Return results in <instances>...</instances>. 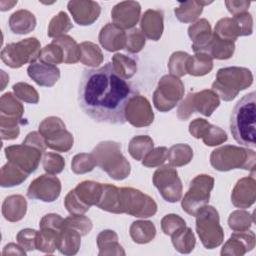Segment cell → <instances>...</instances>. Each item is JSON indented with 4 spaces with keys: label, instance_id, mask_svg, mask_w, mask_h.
Listing matches in <instances>:
<instances>
[{
    "label": "cell",
    "instance_id": "1",
    "mask_svg": "<svg viewBox=\"0 0 256 256\" xmlns=\"http://www.w3.org/2000/svg\"><path fill=\"white\" fill-rule=\"evenodd\" d=\"M132 97L130 83L116 72L112 63L84 70L78 89V103L94 121L124 124L126 107Z\"/></svg>",
    "mask_w": 256,
    "mask_h": 256
},
{
    "label": "cell",
    "instance_id": "2",
    "mask_svg": "<svg viewBox=\"0 0 256 256\" xmlns=\"http://www.w3.org/2000/svg\"><path fill=\"white\" fill-rule=\"evenodd\" d=\"M256 93L254 91L244 95L235 105L230 117V131L234 140L254 149L255 121H256Z\"/></svg>",
    "mask_w": 256,
    "mask_h": 256
},
{
    "label": "cell",
    "instance_id": "3",
    "mask_svg": "<svg viewBox=\"0 0 256 256\" xmlns=\"http://www.w3.org/2000/svg\"><path fill=\"white\" fill-rule=\"evenodd\" d=\"M253 74L248 68L226 67L218 70L212 90L224 101L233 100L241 90L251 86Z\"/></svg>",
    "mask_w": 256,
    "mask_h": 256
},
{
    "label": "cell",
    "instance_id": "4",
    "mask_svg": "<svg viewBox=\"0 0 256 256\" xmlns=\"http://www.w3.org/2000/svg\"><path fill=\"white\" fill-rule=\"evenodd\" d=\"M96 165L104 170L111 178L123 180L130 174V164L121 153L120 145L116 142L99 143L92 152Z\"/></svg>",
    "mask_w": 256,
    "mask_h": 256
},
{
    "label": "cell",
    "instance_id": "5",
    "mask_svg": "<svg viewBox=\"0 0 256 256\" xmlns=\"http://www.w3.org/2000/svg\"><path fill=\"white\" fill-rule=\"evenodd\" d=\"M256 154L249 148H242L234 145H225L215 149L211 156V165L219 171L242 168L254 173Z\"/></svg>",
    "mask_w": 256,
    "mask_h": 256
},
{
    "label": "cell",
    "instance_id": "6",
    "mask_svg": "<svg viewBox=\"0 0 256 256\" xmlns=\"http://www.w3.org/2000/svg\"><path fill=\"white\" fill-rule=\"evenodd\" d=\"M196 231L207 249L221 245L224 239L223 229L219 224V214L213 206H203L196 213Z\"/></svg>",
    "mask_w": 256,
    "mask_h": 256
},
{
    "label": "cell",
    "instance_id": "7",
    "mask_svg": "<svg viewBox=\"0 0 256 256\" xmlns=\"http://www.w3.org/2000/svg\"><path fill=\"white\" fill-rule=\"evenodd\" d=\"M121 213L146 218L153 216L157 211L155 201L148 195L133 188H119Z\"/></svg>",
    "mask_w": 256,
    "mask_h": 256
},
{
    "label": "cell",
    "instance_id": "8",
    "mask_svg": "<svg viewBox=\"0 0 256 256\" xmlns=\"http://www.w3.org/2000/svg\"><path fill=\"white\" fill-rule=\"evenodd\" d=\"M214 187V178L201 174L191 182L187 193L182 200V208L189 215L195 216L200 208L209 202L210 192Z\"/></svg>",
    "mask_w": 256,
    "mask_h": 256
},
{
    "label": "cell",
    "instance_id": "9",
    "mask_svg": "<svg viewBox=\"0 0 256 256\" xmlns=\"http://www.w3.org/2000/svg\"><path fill=\"white\" fill-rule=\"evenodd\" d=\"M219 96L213 90H202L197 93H190L180 104L177 115L181 120H186L194 111L210 116L219 106Z\"/></svg>",
    "mask_w": 256,
    "mask_h": 256
},
{
    "label": "cell",
    "instance_id": "10",
    "mask_svg": "<svg viewBox=\"0 0 256 256\" xmlns=\"http://www.w3.org/2000/svg\"><path fill=\"white\" fill-rule=\"evenodd\" d=\"M40 43L36 38L24 39L18 43L8 44L1 53L7 66L19 68L27 62L33 63L40 56Z\"/></svg>",
    "mask_w": 256,
    "mask_h": 256
},
{
    "label": "cell",
    "instance_id": "11",
    "mask_svg": "<svg viewBox=\"0 0 256 256\" xmlns=\"http://www.w3.org/2000/svg\"><path fill=\"white\" fill-rule=\"evenodd\" d=\"M184 95L182 81L174 75L163 76L154 92L153 101L155 107L162 112L173 109Z\"/></svg>",
    "mask_w": 256,
    "mask_h": 256
},
{
    "label": "cell",
    "instance_id": "12",
    "mask_svg": "<svg viewBox=\"0 0 256 256\" xmlns=\"http://www.w3.org/2000/svg\"><path fill=\"white\" fill-rule=\"evenodd\" d=\"M153 183L167 202H177L182 195V184L176 169L165 165L158 168L153 175Z\"/></svg>",
    "mask_w": 256,
    "mask_h": 256
},
{
    "label": "cell",
    "instance_id": "13",
    "mask_svg": "<svg viewBox=\"0 0 256 256\" xmlns=\"http://www.w3.org/2000/svg\"><path fill=\"white\" fill-rule=\"evenodd\" d=\"M5 152L10 162L27 175L37 169L41 158V150L27 144L7 147Z\"/></svg>",
    "mask_w": 256,
    "mask_h": 256
},
{
    "label": "cell",
    "instance_id": "14",
    "mask_svg": "<svg viewBox=\"0 0 256 256\" xmlns=\"http://www.w3.org/2000/svg\"><path fill=\"white\" fill-rule=\"evenodd\" d=\"M61 192L60 180L53 175H41L31 182L27 195L31 199H38L44 202L55 201Z\"/></svg>",
    "mask_w": 256,
    "mask_h": 256
},
{
    "label": "cell",
    "instance_id": "15",
    "mask_svg": "<svg viewBox=\"0 0 256 256\" xmlns=\"http://www.w3.org/2000/svg\"><path fill=\"white\" fill-rule=\"evenodd\" d=\"M125 117L133 126L143 127L153 122L154 114L149 101L143 96L135 95L127 104Z\"/></svg>",
    "mask_w": 256,
    "mask_h": 256
},
{
    "label": "cell",
    "instance_id": "16",
    "mask_svg": "<svg viewBox=\"0 0 256 256\" xmlns=\"http://www.w3.org/2000/svg\"><path fill=\"white\" fill-rule=\"evenodd\" d=\"M189 132L195 138H202L207 146H216L227 140V134L224 130L201 118H197L190 123Z\"/></svg>",
    "mask_w": 256,
    "mask_h": 256
},
{
    "label": "cell",
    "instance_id": "17",
    "mask_svg": "<svg viewBox=\"0 0 256 256\" xmlns=\"http://www.w3.org/2000/svg\"><path fill=\"white\" fill-rule=\"evenodd\" d=\"M256 199V181L253 175L241 178L237 181L232 194L231 201L237 208L246 209L251 207Z\"/></svg>",
    "mask_w": 256,
    "mask_h": 256
},
{
    "label": "cell",
    "instance_id": "18",
    "mask_svg": "<svg viewBox=\"0 0 256 256\" xmlns=\"http://www.w3.org/2000/svg\"><path fill=\"white\" fill-rule=\"evenodd\" d=\"M141 7L138 2L124 1L115 5L111 11L114 24L120 28H132L139 20Z\"/></svg>",
    "mask_w": 256,
    "mask_h": 256
},
{
    "label": "cell",
    "instance_id": "19",
    "mask_svg": "<svg viewBox=\"0 0 256 256\" xmlns=\"http://www.w3.org/2000/svg\"><path fill=\"white\" fill-rule=\"evenodd\" d=\"M255 247V234L253 231H235L224 244L221 255L242 256Z\"/></svg>",
    "mask_w": 256,
    "mask_h": 256
},
{
    "label": "cell",
    "instance_id": "20",
    "mask_svg": "<svg viewBox=\"0 0 256 256\" xmlns=\"http://www.w3.org/2000/svg\"><path fill=\"white\" fill-rule=\"evenodd\" d=\"M28 76L39 86L52 87L60 78V70L56 65L45 62H33L27 68Z\"/></svg>",
    "mask_w": 256,
    "mask_h": 256
},
{
    "label": "cell",
    "instance_id": "21",
    "mask_svg": "<svg viewBox=\"0 0 256 256\" xmlns=\"http://www.w3.org/2000/svg\"><path fill=\"white\" fill-rule=\"evenodd\" d=\"M68 10L73 19L79 25H91L100 15L101 8L94 1H70L68 2Z\"/></svg>",
    "mask_w": 256,
    "mask_h": 256
},
{
    "label": "cell",
    "instance_id": "22",
    "mask_svg": "<svg viewBox=\"0 0 256 256\" xmlns=\"http://www.w3.org/2000/svg\"><path fill=\"white\" fill-rule=\"evenodd\" d=\"M188 34L193 41V50L196 53H207L213 36L209 22L206 19L198 20L189 27Z\"/></svg>",
    "mask_w": 256,
    "mask_h": 256
},
{
    "label": "cell",
    "instance_id": "23",
    "mask_svg": "<svg viewBox=\"0 0 256 256\" xmlns=\"http://www.w3.org/2000/svg\"><path fill=\"white\" fill-rule=\"evenodd\" d=\"M99 41L107 51H116L125 48L126 33L115 24L108 23L100 31Z\"/></svg>",
    "mask_w": 256,
    "mask_h": 256
},
{
    "label": "cell",
    "instance_id": "24",
    "mask_svg": "<svg viewBox=\"0 0 256 256\" xmlns=\"http://www.w3.org/2000/svg\"><path fill=\"white\" fill-rule=\"evenodd\" d=\"M81 234L74 228L64 226L58 233L57 249L64 255H75L80 248Z\"/></svg>",
    "mask_w": 256,
    "mask_h": 256
},
{
    "label": "cell",
    "instance_id": "25",
    "mask_svg": "<svg viewBox=\"0 0 256 256\" xmlns=\"http://www.w3.org/2000/svg\"><path fill=\"white\" fill-rule=\"evenodd\" d=\"M141 29L149 39L157 41L163 32V15L158 10H147L141 20Z\"/></svg>",
    "mask_w": 256,
    "mask_h": 256
},
{
    "label": "cell",
    "instance_id": "26",
    "mask_svg": "<svg viewBox=\"0 0 256 256\" xmlns=\"http://www.w3.org/2000/svg\"><path fill=\"white\" fill-rule=\"evenodd\" d=\"M74 192L79 201L90 208L92 205H97L102 193V184L94 181H83L78 184Z\"/></svg>",
    "mask_w": 256,
    "mask_h": 256
},
{
    "label": "cell",
    "instance_id": "27",
    "mask_svg": "<svg viewBox=\"0 0 256 256\" xmlns=\"http://www.w3.org/2000/svg\"><path fill=\"white\" fill-rule=\"evenodd\" d=\"M97 206L108 212L121 213L119 188L110 184H102V193Z\"/></svg>",
    "mask_w": 256,
    "mask_h": 256
},
{
    "label": "cell",
    "instance_id": "28",
    "mask_svg": "<svg viewBox=\"0 0 256 256\" xmlns=\"http://www.w3.org/2000/svg\"><path fill=\"white\" fill-rule=\"evenodd\" d=\"M9 24L13 33L27 34L35 28L36 18L27 10H19L11 15Z\"/></svg>",
    "mask_w": 256,
    "mask_h": 256
},
{
    "label": "cell",
    "instance_id": "29",
    "mask_svg": "<svg viewBox=\"0 0 256 256\" xmlns=\"http://www.w3.org/2000/svg\"><path fill=\"white\" fill-rule=\"evenodd\" d=\"M52 42L61 47L63 51L64 63L73 64L80 60V57H81L80 45H78L72 37L68 35H62V36L56 37Z\"/></svg>",
    "mask_w": 256,
    "mask_h": 256
},
{
    "label": "cell",
    "instance_id": "30",
    "mask_svg": "<svg viewBox=\"0 0 256 256\" xmlns=\"http://www.w3.org/2000/svg\"><path fill=\"white\" fill-rule=\"evenodd\" d=\"M118 236L112 230L101 231L97 237V244L100 249L99 255H111L122 254L125 255L124 250L118 244Z\"/></svg>",
    "mask_w": 256,
    "mask_h": 256
},
{
    "label": "cell",
    "instance_id": "31",
    "mask_svg": "<svg viewBox=\"0 0 256 256\" xmlns=\"http://www.w3.org/2000/svg\"><path fill=\"white\" fill-rule=\"evenodd\" d=\"M130 235L134 242L138 244H145L154 239L156 235V228L150 221H135L131 224Z\"/></svg>",
    "mask_w": 256,
    "mask_h": 256
},
{
    "label": "cell",
    "instance_id": "32",
    "mask_svg": "<svg viewBox=\"0 0 256 256\" xmlns=\"http://www.w3.org/2000/svg\"><path fill=\"white\" fill-rule=\"evenodd\" d=\"M213 68L212 57L207 53H197L190 56L186 65L187 73L194 76H202L209 73Z\"/></svg>",
    "mask_w": 256,
    "mask_h": 256
},
{
    "label": "cell",
    "instance_id": "33",
    "mask_svg": "<svg viewBox=\"0 0 256 256\" xmlns=\"http://www.w3.org/2000/svg\"><path fill=\"white\" fill-rule=\"evenodd\" d=\"M172 243L175 249L183 254L190 253L195 247V237L189 227L183 226L172 235Z\"/></svg>",
    "mask_w": 256,
    "mask_h": 256
},
{
    "label": "cell",
    "instance_id": "34",
    "mask_svg": "<svg viewBox=\"0 0 256 256\" xmlns=\"http://www.w3.org/2000/svg\"><path fill=\"white\" fill-rule=\"evenodd\" d=\"M211 2H199V1H187L180 3L174 12L177 19L184 23H189L198 18L202 13L203 5L209 4Z\"/></svg>",
    "mask_w": 256,
    "mask_h": 256
},
{
    "label": "cell",
    "instance_id": "35",
    "mask_svg": "<svg viewBox=\"0 0 256 256\" xmlns=\"http://www.w3.org/2000/svg\"><path fill=\"white\" fill-rule=\"evenodd\" d=\"M45 141L47 147L59 152H67L73 146V136L65 128L58 129L48 135L45 138Z\"/></svg>",
    "mask_w": 256,
    "mask_h": 256
},
{
    "label": "cell",
    "instance_id": "36",
    "mask_svg": "<svg viewBox=\"0 0 256 256\" xmlns=\"http://www.w3.org/2000/svg\"><path fill=\"white\" fill-rule=\"evenodd\" d=\"M214 34L221 39L235 42V40L241 36V29L234 17L222 18L217 22Z\"/></svg>",
    "mask_w": 256,
    "mask_h": 256
},
{
    "label": "cell",
    "instance_id": "37",
    "mask_svg": "<svg viewBox=\"0 0 256 256\" xmlns=\"http://www.w3.org/2000/svg\"><path fill=\"white\" fill-rule=\"evenodd\" d=\"M235 50V44L233 41L224 40L213 34L212 41L207 50V54L216 59H229L232 57Z\"/></svg>",
    "mask_w": 256,
    "mask_h": 256
},
{
    "label": "cell",
    "instance_id": "38",
    "mask_svg": "<svg viewBox=\"0 0 256 256\" xmlns=\"http://www.w3.org/2000/svg\"><path fill=\"white\" fill-rule=\"evenodd\" d=\"M193 157V150L187 144H176L168 150L167 159L172 166L180 167L188 164Z\"/></svg>",
    "mask_w": 256,
    "mask_h": 256
},
{
    "label": "cell",
    "instance_id": "39",
    "mask_svg": "<svg viewBox=\"0 0 256 256\" xmlns=\"http://www.w3.org/2000/svg\"><path fill=\"white\" fill-rule=\"evenodd\" d=\"M153 140L147 135L135 136L129 143V153L136 160H142L152 149Z\"/></svg>",
    "mask_w": 256,
    "mask_h": 256
},
{
    "label": "cell",
    "instance_id": "40",
    "mask_svg": "<svg viewBox=\"0 0 256 256\" xmlns=\"http://www.w3.org/2000/svg\"><path fill=\"white\" fill-rule=\"evenodd\" d=\"M80 61L84 65L96 67L103 61V55L100 48L92 42H83L80 44Z\"/></svg>",
    "mask_w": 256,
    "mask_h": 256
},
{
    "label": "cell",
    "instance_id": "41",
    "mask_svg": "<svg viewBox=\"0 0 256 256\" xmlns=\"http://www.w3.org/2000/svg\"><path fill=\"white\" fill-rule=\"evenodd\" d=\"M112 64L116 72L124 79L131 78L137 70L136 61L123 54H115L112 58Z\"/></svg>",
    "mask_w": 256,
    "mask_h": 256
},
{
    "label": "cell",
    "instance_id": "42",
    "mask_svg": "<svg viewBox=\"0 0 256 256\" xmlns=\"http://www.w3.org/2000/svg\"><path fill=\"white\" fill-rule=\"evenodd\" d=\"M59 232L60 231H56L50 228H42L41 231L38 232L37 249L45 253H53L57 248Z\"/></svg>",
    "mask_w": 256,
    "mask_h": 256
},
{
    "label": "cell",
    "instance_id": "43",
    "mask_svg": "<svg viewBox=\"0 0 256 256\" xmlns=\"http://www.w3.org/2000/svg\"><path fill=\"white\" fill-rule=\"evenodd\" d=\"M73 27L68 15L61 11L55 15L48 26V36L49 37H59L68 32Z\"/></svg>",
    "mask_w": 256,
    "mask_h": 256
},
{
    "label": "cell",
    "instance_id": "44",
    "mask_svg": "<svg viewBox=\"0 0 256 256\" xmlns=\"http://www.w3.org/2000/svg\"><path fill=\"white\" fill-rule=\"evenodd\" d=\"M253 222V214L244 210H236L232 212L228 219V225L234 231L248 230Z\"/></svg>",
    "mask_w": 256,
    "mask_h": 256
},
{
    "label": "cell",
    "instance_id": "45",
    "mask_svg": "<svg viewBox=\"0 0 256 256\" xmlns=\"http://www.w3.org/2000/svg\"><path fill=\"white\" fill-rule=\"evenodd\" d=\"M6 201L8 202V214L5 215V218L10 221H18L22 219L26 213V200L22 196L16 195L8 197Z\"/></svg>",
    "mask_w": 256,
    "mask_h": 256
},
{
    "label": "cell",
    "instance_id": "46",
    "mask_svg": "<svg viewBox=\"0 0 256 256\" xmlns=\"http://www.w3.org/2000/svg\"><path fill=\"white\" fill-rule=\"evenodd\" d=\"M95 165L96 161L93 154L81 153L74 156L71 163V169L76 174H84L92 171Z\"/></svg>",
    "mask_w": 256,
    "mask_h": 256
},
{
    "label": "cell",
    "instance_id": "47",
    "mask_svg": "<svg viewBox=\"0 0 256 256\" xmlns=\"http://www.w3.org/2000/svg\"><path fill=\"white\" fill-rule=\"evenodd\" d=\"M190 55L185 53V52H175L171 55L169 63H168V67L169 70L171 72V74H173L174 76H183L187 73L186 70V65L188 62Z\"/></svg>",
    "mask_w": 256,
    "mask_h": 256
},
{
    "label": "cell",
    "instance_id": "48",
    "mask_svg": "<svg viewBox=\"0 0 256 256\" xmlns=\"http://www.w3.org/2000/svg\"><path fill=\"white\" fill-rule=\"evenodd\" d=\"M39 58L40 61L48 64H59L63 62V51L59 45L52 42L41 50Z\"/></svg>",
    "mask_w": 256,
    "mask_h": 256
},
{
    "label": "cell",
    "instance_id": "49",
    "mask_svg": "<svg viewBox=\"0 0 256 256\" xmlns=\"http://www.w3.org/2000/svg\"><path fill=\"white\" fill-rule=\"evenodd\" d=\"M64 226H68L76 229L81 236H85L92 229V222L89 218L82 215H72L64 219Z\"/></svg>",
    "mask_w": 256,
    "mask_h": 256
},
{
    "label": "cell",
    "instance_id": "50",
    "mask_svg": "<svg viewBox=\"0 0 256 256\" xmlns=\"http://www.w3.org/2000/svg\"><path fill=\"white\" fill-rule=\"evenodd\" d=\"M65 166V161L62 156L56 153L48 152L43 156V168L51 175L60 173Z\"/></svg>",
    "mask_w": 256,
    "mask_h": 256
},
{
    "label": "cell",
    "instance_id": "51",
    "mask_svg": "<svg viewBox=\"0 0 256 256\" xmlns=\"http://www.w3.org/2000/svg\"><path fill=\"white\" fill-rule=\"evenodd\" d=\"M145 45V37L139 29L134 28L126 33L125 49L131 53H138Z\"/></svg>",
    "mask_w": 256,
    "mask_h": 256
},
{
    "label": "cell",
    "instance_id": "52",
    "mask_svg": "<svg viewBox=\"0 0 256 256\" xmlns=\"http://www.w3.org/2000/svg\"><path fill=\"white\" fill-rule=\"evenodd\" d=\"M37 237L38 231L34 229H23L17 235V241L26 251H32L37 249Z\"/></svg>",
    "mask_w": 256,
    "mask_h": 256
},
{
    "label": "cell",
    "instance_id": "53",
    "mask_svg": "<svg viewBox=\"0 0 256 256\" xmlns=\"http://www.w3.org/2000/svg\"><path fill=\"white\" fill-rule=\"evenodd\" d=\"M168 149L166 147H157L152 149L142 161V164L146 167H156L161 165L167 160Z\"/></svg>",
    "mask_w": 256,
    "mask_h": 256
},
{
    "label": "cell",
    "instance_id": "54",
    "mask_svg": "<svg viewBox=\"0 0 256 256\" xmlns=\"http://www.w3.org/2000/svg\"><path fill=\"white\" fill-rule=\"evenodd\" d=\"M13 90L15 91L16 96H18L20 99L24 100L25 102L36 104L39 101L37 91L27 83H22V82L17 83L13 85Z\"/></svg>",
    "mask_w": 256,
    "mask_h": 256
},
{
    "label": "cell",
    "instance_id": "55",
    "mask_svg": "<svg viewBox=\"0 0 256 256\" xmlns=\"http://www.w3.org/2000/svg\"><path fill=\"white\" fill-rule=\"evenodd\" d=\"M186 226V222L179 215L168 214L165 215L161 220L162 231L166 235H172L179 228Z\"/></svg>",
    "mask_w": 256,
    "mask_h": 256
},
{
    "label": "cell",
    "instance_id": "56",
    "mask_svg": "<svg viewBox=\"0 0 256 256\" xmlns=\"http://www.w3.org/2000/svg\"><path fill=\"white\" fill-rule=\"evenodd\" d=\"M65 207L67 208L68 212H70L73 215H79V214H83L86 211L89 210V208H87L86 206H84L79 199L77 198V196L75 195L74 190L69 191V193L66 195L65 201H64Z\"/></svg>",
    "mask_w": 256,
    "mask_h": 256
},
{
    "label": "cell",
    "instance_id": "57",
    "mask_svg": "<svg viewBox=\"0 0 256 256\" xmlns=\"http://www.w3.org/2000/svg\"><path fill=\"white\" fill-rule=\"evenodd\" d=\"M64 219L58 214H47L40 221V228H50L60 231L63 228Z\"/></svg>",
    "mask_w": 256,
    "mask_h": 256
},
{
    "label": "cell",
    "instance_id": "58",
    "mask_svg": "<svg viewBox=\"0 0 256 256\" xmlns=\"http://www.w3.org/2000/svg\"><path fill=\"white\" fill-rule=\"evenodd\" d=\"M237 20L240 29H241V36H248L251 35L253 32V18L250 13L245 12L239 15L234 16Z\"/></svg>",
    "mask_w": 256,
    "mask_h": 256
},
{
    "label": "cell",
    "instance_id": "59",
    "mask_svg": "<svg viewBox=\"0 0 256 256\" xmlns=\"http://www.w3.org/2000/svg\"><path fill=\"white\" fill-rule=\"evenodd\" d=\"M23 144H27L30 146H33L41 151H44L47 147L45 138L38 132H31L27 135L26 139L24 140Z\"/></svg>",
    "mask_w": 256,
    "mask_h": 256
},
{
    "label": "cell",
    "instance_id": "60",
    "mask_svg": "<svg viewBox=\"0 0 256 256\" xmlns=\"http://www.w3.org/2000/svg\"><path fill=\"white\" fill-rule=\"evenodd\" d=\"M226 7L228 9V11L233 14L234 16L242 14L247 12L251 2L250 1H245V0H241V1H225Z\"/></svg>",
    "mask_w": 256,
    "mask_h": 256
}]
</instances>
